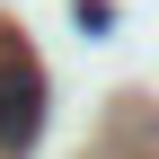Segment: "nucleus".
<instances>
[{
  "mask_svg": "<svg viewBox=\"0 0 159 159\" xmlns=\"http://www.w3.org/2000/svg\"><path fill=\"white\" fill-rule=\"evenodd\" d=\"M35 124H44V80H35V62H0V150H27Z\"/></svg>",
  "mask_w": 159,
  "mask_h": 159,
  "instance_id": "obj_1",
  "label": "nucleus"
}]
</instances>
